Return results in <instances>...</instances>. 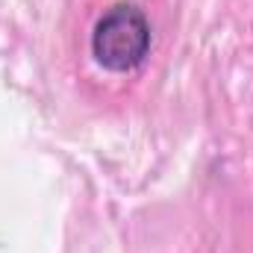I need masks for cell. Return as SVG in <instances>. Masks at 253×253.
<instances>
[{
    "instance_id": "1",
    "label": "cell",
    "mask_w": 253,
    "mask_h": 253,
    "mask_svg": "<svg viewBox=\"0 0 253 253\" xmlns=\"http://www.w3.org/2000/svg\"><path fill=\"white\" fill-rule=\"evenodd\" d=\"M150 50V24L141 9L135 6H115L109 9L91 36L94 59L109 71H132L144 62Z\"/></svg>"
}]
</instances>
